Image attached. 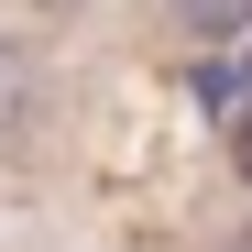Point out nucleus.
<instances>
[{
  "instance_id": "1",
  "label": "nucleus",
  "mask_w": 252,
  "mask_h": 252,
  "mask_svg": "<svg viewBox=\"0 0 252 252\" xmlns=\"http://www.w3.org/2000/svg\"><path fill=\"white\" fill-rule=\"evenodd\" d=\"M187 33H252V0H176Z\"/></svg>"
},
{
  "instance_id": "3",
  "label": "nucleus",
  "mask_w": 252,
  "mask_h": 252,
  "mask_svg": "<svg viewBox=\"0 0 252 252\" xmlns=\"http://www.w3.org/2000/svg\"><path fill=\"white\" fill-rule=\"evenodd\" d=\"M230 252H252V230H241V241H230Z\"/></svg>"
},
{
  "instance_id": "2",
  "label": "nucleus",
  "mask_w": 252,
  "mask_h": 252,
  "mask_svg": "<svg viewBox=\"0 0 252 252\" xmlns=\"http://www.w3.org/2000/svg\"><path fill=\"white\" fill-rule=\"evenodd\" d=\"M230 164H241V176H252V110L230 121Z\"/></svg>"
},
{
  "instance_id": "4",
  "label": "nucleus",
  "mask_w": 252,
  "mask_h": 252,
  "mask_svg": "<svg viewBox=\"0 0 252 252\" xmlns=\"http://www.w3.org/2000/svg\"><path fill=\"white\" fill-rule=\"evenodd\" d=\"M55 11H77V0H55Z\"/></svg>"
}]
</instances>
